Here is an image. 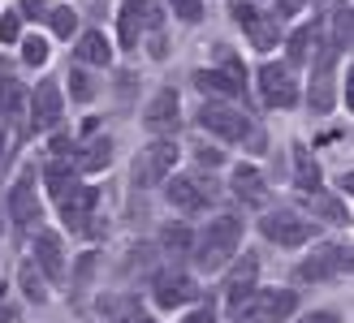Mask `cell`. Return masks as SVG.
<instances>
[{"label": "cell", "instance_id": "obj_29", "mask_svg": "<svg viewBox=\"0 0 354 323\" xmlns=\"http://www.w3.org/2000/svg\"><path fill=\"white\" fill-rule=\"evenodd\" d=\"M22 289H26V297H30V302H48V289H44V276L35 272V263H26V267H22Z\"/></svg>", "mask_w": 354, "mask_h": 323}, {"label": "cell", "instance_id": "obj_35", "mask_svg": "<svg viewBox=\"0 0 354 323\" xmlns=\"http://www.w3.org/2000/svg\"><path fill=\"white\" fill-rule=\"evenodd\" d=\"M194 159H199L203 168H216V164H221V151L207 147V142H199V147H194Z\"/></svg>", "mask_w": 354, "mask_h": 323}, {"label": "cell", "instance_id": "obj_24", "mask_svg": "<svg viewBox=\"0 0 354 323\" xmlns=\"http://www.w3.org/2000/svg\"><path fill=\"white\" fill-rule=\"evenodd\" d=\"M78 61H82V65H109V61H113L109 39H104L100 30H86L82 39H78Z\"/></svg>", "mask_w": 354, "mask_h": 323}, {"label": "cell", "instance_id": "obj_13", "mask_svg": "<svg viewBox=\"0 0 354 323\" xmlns=\"http://www.w3.org/2000/svg\"><path fill=\"white\" fill-rule=\"evenodd\" d=\"M35 267L48 280H65V250H61V233L39 228L35 233Z\"/></svg>", "mask_w": 354, "mask_h": 323}, {"label": "cell", "instance_id": "obj_22", "mask_svg": "<svg viewBox=\"0 0 354 323\" xmlns=\"http://www.w3.org/2000/svg\"><path fill=\"white\" fill-rule=\"evenodd\" d=\"M311 108H315V112H328V108H333V61H328V57H320V61H315Z\"/></svg>", "mask_w": 354, "mask_h": 323}, {"label": "cell", "instance_id": "obj_30", "mask_svg": "<svg viewBox=\"0 0 354 323\" xmlns=\"http://www.w3.org/2000/svg\"><path fill=\"white\" fill-rule=\"evenodd\" d=\"M216 57H221V74H229L234 82H242V86H246V65H242V61L234 57V52H229V48H221Z\"/></svg>", "mask_w": 354, "mask_h": 323}, {"label": "cell", "instance_id": "obj_32", "mask_svg": "<svg viewBox=\"0 0 354 323\" xmlns=\"http://www.w3.org/2000/svg\"><path fill=\"white\" fill-rule=\"evenodd\" d=\"M169 9L182 17V22H199V17H203V0H169Z\"/></svg>", "mask_w": 354, "mask_h": 323}, {"label": "cell", "instance_id": "obj_25", "mask_svg": "<svg viewBox=\"0 0 354 323\" xmlns=\"http://www.w3.org/2000/svg\"><path fill=\"white\" fill-rule=\"evenodd\" d=\"M44 182H48V194H52V199H65V194L78 186V182H74V164H69V159H52L48 173H44Z\"/></svg>", "mask_w": 354, "mask_h": 323}, {"label": "cell", "instance_id": "obj_19", "mask_svg": "<svg viewBox=\"0 0 354 323\" xmlns=\"http://www.w3.org/2000/svg\"><path fill=\"white\" fill-rule=\"evenodd\" d=\"M234 190H238V199L251 203V207H259L263 199H268V190H263V177H259L255 164H238V173H234Z\"/></svg>", "mask_w": 354, "mask_h": 323}, {"label": "cell", "instance_id": "obj_3", "mask_svg": "<svg viewBox=\"0 0 354 323\" xmlns=\"http://www.w3.org/2000/svg\"><path fill=\"white\" fill-rule=\"evenodd\" d=\"M173 164H177V142L173 138H156L151 147H143L138 159H134V186H160L173 173Z\"/></svg>", "mask_w": 354, "mask_h": 323}, {"label": "cell", "instance_id": "obj_38", "mask_svg": "<svg viewBox=\"0 0 354 323\" xmlns=\"http://www.w3.org/2000/svg\"><path fill=\"white\" fill-rule=\"evenodd\" d=\"M298 323H337V315H328V311H315L307 319H298Z\"/></svg>", "mask_w": 354, "mask_h": 323}, {"label": "cell", "instance_id": "obj_27", "mask_svg": "<svg viewBox=\"0 0 354 323\" xmlns=\"http://www.w3.org/2000/svg\"><path fill=\"white\" fill-rule=\"evenodd\" d=\"M22 57H26L30 69L48 65V39H39V35H26V39H22Z\"/></svg>", "mask_w": 354, "mask_h": 323}, {"label": "cell", "instance_id": "obj_41", "mask_svg": "<svg viewBox=\"0 0 354 323\" xmlns=\"http://www.w3.org/2000/svg\"><path fill=\"white\" fill-rule=\"evenodd\" d=\"M0 323H17V311H9V306H0Z\"/></svg>", "mask_w": 354, "mask_h": 323}, {"label": "cell", "instance_id": "obj_16", "mask_svg": "<svg viewBox=\"0 0 354 323\" xmlns=\"http://www.w3.org/2000/svg\"><path fill=\"white\" fill-rule=\"evenodd\" d=\"M177 117H182V108H177V91H156V95H151V104L143 108L147 130H156V134L177 130Z\"/></svg>", "mask_w": 354, "mask_h": 323}, {"label": "cell", "instance_id": "obj_39", "mask_svg": "<svg viewBox=\"0 0 354 323\" xmlns=\"http://www.w3.org/2000/svg\"><path fill=\"white\" fill-rule=\"evenodd\" d=\"M121 323H156V319H151V315H143V311H130V315L121 319Z\"/></svg>", "mask_w": 354, "mask_h": 323}, {"label": "cell", "instance_id": "obj_18", "mask_svg": "<svg viewBox=\"0 0 354 323\" xmlns=\"http://www.w3.org/2000/svg\"><path fill=\"white\" fill-rule=\"evenodd\" d=\"M109 159H113V138L91 134L74 155V173H100V168H109Z\"/></svg>", "mask_w": 354, "mask_h": 323}, {"label": "cell", "instance_id": "obj_12", "mask_svg": "<svg viewBox=\"0 0 354 323\" xmlns=\"http://www.w3.org/2000/svg\"><path fill=\"white\" fill-rule=\"evenodd\" d=\"M342 267H350V250L342 246H320L315 255H307L303 263H298V280H328V276H337Z\"/></svg>", "mask_w": 354, "mask_h": 323}, {"label": "cell", "instance_id": "obj_33", "mask_svg": "<svg viewBox=\"0 0 354 323\" xmlns=\"http://www.w3.org/2000/svg\"><path fill=\"white\" fill-rule=\"evenodd\" d=\"M311 35H315V30L303 26V30H298L294 39H290V57H294V61H307V52H311Z\"/></svg>", "mask_w": 354, "mask_h": 323}, {"label": "cell", "instance_id": "obj_26", "mask_svg": "<svg viewBox=\"0 0 354 323\" xmlns=\"http://www.w3.org/2000/svg\"><path fill=\"white\" fill-rule=\"evenodd\" d=\"M48 26L57 39H69V35L78 30V13L69 9V5H57V9H48Z\"/></svg>", "mask_w": 354, "mask_h": 323}, {"label": "cell", "instance_id": "obj_23", "mask_svg": "<svg viewBox=\"0 0 354 323\" xmlns=\"http://www.w3.org/2000/svg\"><path fill=\"white\" fill-rule=\"evenodd\" d=\"M294 182H298V190H303V194H320V168L311 164V155H307L303 142L294 147Z\"/></svg>", "mask_w": 354, "mask_h": 323}, {"label": "cell", "instance_id": "obj_34", "mask_svg": "<svg viewBox=\"0 0 354 323\" xmlns=\"http://www.w3.org/2000/svg\"><path fill=\"white\" fill-rule=\"evenodd\" d=\"M69 91H74V99H91V78H86L82 69H74V74H69Z\"/></svg>", "mask_w": 354, "mask_h": 323}, {"label": "cell", "instance_id": "obj_43", "mask_svg": "<svg viewBox=\"0 0 354 323\" xmlns=\"http://www.w3.org/2000/svg\"><path fill=\"white\" fill-rule=\"evenodd\" d=\"M0 297H5V280H0Z\"/></svg>", "mask_w": 354, "mask_h": 323}, {"label": "cell", "instance_id": "obj_20", "mask_svg": "<svg viewBox=\"0 0 354 323\" xmlns=\"http://www.w3.org/2000/svg\"><path fill=\"white\" fill-rule=\"evenodd\" d=\"M194 86H199L203 95H212V99L242 95V82H234L229 74H221V69H199V74H194Z\"/></svg>", "mask_w": 354, "mask_h": 323}, {"label": "cell", "instance_id": "obj_42", "mask_svg": "<svg viewBox=\"0 0 354 323\" xmlns=\"http://www.w3.org/2000/svg\"><path fill=\"white\" fill-rule=\"evenodd\" d=\"M0 155H5V130H0Z\"/></svg>", "mask_w": 354, "mask_h": 323}, {"label": "cell", "instance_id": "obj_14", "mask_svg": "<svg viewBox=\"0 0 354 323\" xmlns=\"http://www.w3.org/2000/svg\"><path fill=\"white\" fill-rule=\"evenodd\" d=\"M143 22H147V26H156L151 5H147V0H126V9H121V17H117V39H121V48H130V52L138 48Z\"/></svg>", "mask_w": 354, "mask_h": 323}, {"label": "cell", "instance_id": "obj_7", "mask_svg": "<svg viewBox=\"0 0 354 323\" xmlns=\"http://www.w3.org/2000/svg\"><path fill=\"white\" fill-rule=\"evenodd\" d=\"M259 233H263L272 246H303V242L311 237V224L303 220V215H294V211L281 207V211H268V215L259 220Z\"/></svg>", "mask_w": 354, "mask_h": 323}, {"label": "cell", "instance_id": "obj_11", "mask_svg": "<svg viewBox=\"0 0 354 323\" xmlns=\"http://www.w3.org/2000/svg\"><path fill=\"white\" fill-rule=\"evenodd\" d=\"M212 194H216V186H212V177H203V173H194V177H173V182H169V203L182 207V211L207 207Z\"/></svg>", "mask_w": 354, "mask_h": 323}, {"label": "cell", "instance_id": "obj_28", "mask_svg": "<svg viewBox=\"0 0 354 323\" xmlns=\"http://www.w3.org/2000/svg\"><path fill=\"white\" fill-rule=\"evenodd\" d=\"M165 250H169V255H186V250H190V228L186 224H169L165 228Z\"/></svg>", "mask_w": 354, "mask_h": 323}, {"label": "cell", "instance_id": "obj_21", "mask_svg": "<svg viewBox=\"0 0 354 323\" xmlns=\"http://www.w3.org/2000/svg\"><path fill=\"white\" fill-rule=\"evenodd\" d=\"M26 108V91L17 78H0V125H13Z\"/></svg>", "mask_w": 354, "mask_h": 323}, {"label": "cell", "instance_id": "obj_8", "mask_svg": "<svg viewBox=\"0 0 354 323\" xmlns=\"http://www.w3.org/2000/svg\"><path fill=\"white\" fill-rule=\"evenodd\" d=\"M259 95L268 108H294L298 104V82L290 74V65H263L259 69Z\"/></svg>", "mask_w": 354, "mask_h": 323}, {"label": "cell", "instance_id": "obj_2", "mask_svg": "<svg viewBox=\"0 0 354 323\" xmlns=\"http://www.w3.org/2000/svg\"><path fill=\"white\" fill-rule=\"evenodd\" d=\"M199 125H203L207 134H216L221 142H251V151H263V134H255L251 117H246V112H238L234 104H221V99L203 104Z\"/></svg>", "mask_w": 354, "mask_h": 323}, {"label": "cell", "instance_id": "obj_5", "mask_svg": "<svg viewBox=\"0 0 354 323\" xmlns=\"http://www.w3.org/2000/svg\"><path fill=\"white\" fill-rule=\"evenodd\" d=\"M151 293H156V302H160L165 311H182L186 302H199V284H194L182 267H165V272L156 276Z\"/></svg>", "mask_w": 354, "mask_h": 323}, {"label": "cell", "instance_id": "obj_1", "mask_svg": "<svg viewBox=\"0 0 354 323\" xmlns=\"http://www.w3.org/2000/svg\"><path fill=\"white\" fill-rule=\"evenodd\" d=\"M238 246H242V220L238 215H221V220H212L199 237H194V263L212 276L238 255Z\"/></svg>", "mask_w": 354, "mask_h": 323}, {"label": "cell", "instance_id": "obj_37", "mask_svg": "<svg viewBox=\"0 0 354 323\" xmlns=\"http://www.w3.org/2000/svg\"><path fill=\"white\" fill-rule=\"evenodd\" d=\"M22 13H30V17H44V13H48V5H44V0H22Z\"/></svg>", "mask_w": 354, "mask_h": 323}, {"label": "cell", "instance_id": "obj_4", "mask_svg": "<svg viewBox=\"0 0 354 323\" xmlns=\"http://www.w3.org/2000/svg\"><path fill=\"white\" fill-rule=\"evenodd\" d=\"M298 311V293L294 289H263L246 302L242 323H286Z\"/></svg>", "mask_w": 354, "mask_h": 323}, {"label": "cell", "instance_id": "obj_6", "mask_svg": "<svg viewBox=\"0 0 354 323\" xmlns=\"http://www.w3.org/2000/svg\"><path fill=\"white\" fill-rule=\"evenodd\" d=\"M255 276H259V259H255V255H242V263L234 267L229 289H225V315H229V319H242L246 302L255 297Z\"/></svg>", "mask_w": 354, "mask_h": 323}, {"label": "cell", "instance_id": "obj_36", "mask_svg": "<svg viewBox=\"0 0 354 323\" xmlns=\"http://www.w3.org/2000/svg\"><path fill=\"white\" fill-rule=\"evenodd\" d=\"M182 323H216V315H212V306H199V311H190Z\"/></svg>", "mask_w": 354, "mask_h": 323}, {"label": "cell", "instance_id": "obj_10", "mask_svg": "<svg viewBox=\"0 0 354 323\" xmlns=\"http://www.w3.org/2000/svg\"><path fill=\"white\" fill-rule=\"evenodd\" d=\"M229 13H234V22H242V30L251 35V43H255L259 52H268V48H277V43H281V26L272 22V17H263L255 5L238 0V5L229 9Z\"/></svg>", "mask_w": 354, "mask_h": 323}, {"label": "cell", "instance_id": "obj_17", "mask_svg": "<svg viewBox=\"0 0 354 323\" xmlns=\"http://www.w3.org/2000/svg\"><path fill=\"white\" fill-rule=\"evenodd\" d=\"M95 199H100L95 190H78V186H74V190H69L65 199H61V215H65V224L74 228V233H86V228H91Z\"/></svg>", "mask_w": 354, "mask_h": 323}, {"label": "cell", "instance_id": "obj_40", "mask_svg": "<svg viewBox=\"0 0 354 323\" xmlns=\"http://www.w3.org/2000/svg\"><path fill=\"white\" fill-rule=\"evenodd\" d=\"M52 151H57V155L69 151V134H57V138H52Z\"/></svg>", "mask_w": 354, "mask_h": 323}, {"label": "cell", "instance_id": "obj_9", "mask_svg": "<svg viewBox=\"0 0 354 323\" xmlns=\"http://www.w3.org/2000/svg\"><path fill=\"white\" fill-rule=\"evenodd\" d=\"M26 104H30V130H35V134L52 130V125L61 121V112H65V95H61V86L52 82V78L35 86V95H30Z\"/></svg>", "mask_w": 354, "mask_h": 323}, {"label": "cell", "instance_id": "obj_31", "mask_svg": "<svg viewBox=\"0 0 354 323\" xmlns=\"http://www.w3.org/2000/svg\"><path fill=\"white\" fill-rule=\"evenodd\" d=\"M17 39H22V17L0 13V43H17Z\"/></svg>", "mask_w": 354, "mask_h": 323}, {"label": "cell", "instance_id": "obj_15", "mask_svg": "<svg viewBox=\"0 0 354 323\" xmlns=\"http://www.w3.org/2000/svg\"><path fill=\"white\" fill-rule=\"evenodd\" d=\"M9 215H13V224H35V215H39V199H35V173L30 168L17 177L13 190H9Z\"/></svg>", "mask_w": 354, "mask_h": 323}]
</instances>
